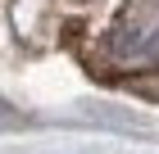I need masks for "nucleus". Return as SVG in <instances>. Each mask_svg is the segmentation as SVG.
Returning a JSON list of instances; mask_svg holds the SVG:
<instances>
[{
    "instance_id": "obj_1",
    "label": "nucleus",
    "mask_w": 159,
    "mask_h": 154,
    "mask_svg": "<svg viewBox=\"0 0 159 154\" xmlns=\"http://www.w3.org/2000/svg\"><path fill=\"white\" fill-rule=\"evenodd\" d=\"M14 122H18V113H14V109L0 100V131H5V127H14Z\"/></svg>"
}]
</instances>
